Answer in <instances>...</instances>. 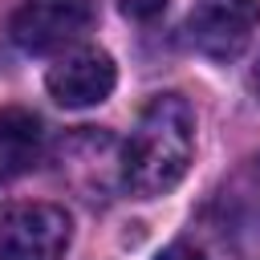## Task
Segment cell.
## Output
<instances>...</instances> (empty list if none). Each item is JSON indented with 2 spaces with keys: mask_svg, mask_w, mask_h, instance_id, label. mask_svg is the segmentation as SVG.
<instances>
[{
  "mask_svg": "<svg viewBox=\"0 0 260 260\" xmlns=\"http://www.w3.org/2000/svg\"><path fill=\"white\" fill-rule=\"evenodd\" d=\"M41 142H45V134H41V118L32 110H20V106L0 110V183L32 171L41 158Z\"/></svg>",
  "mask_w": 260,
  "mask_h": 260,
  "instance_id": "8992f818",
  "label": "cell"
},
{
  "mask_svg": "<svg viewBox=\"0 0 260 260\" xmlns=\"http://www.w3.org/2000/svg\"><path fill=\"white\" fill-rule=\"evenodd\" d=\"M69 240L73 223L57 203H20L0 219V260H61Z\"/></svg>",
  "mask_w": 260,
  "mask_h": 260,
  "instance_id": "3957f363",
  "label": "cell"
},
{
  "mask_svg": "<svg viewBox=\"0 0 260 260\" xmlns=\"http://www.w3.org/2000/svg\"><path fill=\"white\" fill-rule=\"evenodd\" d=\"M93 24V0H20L12 12V41L24 53H61Z\"/></svg>",
  "mask_w": 260,
  "mask_h": 260,
  "instance_id": "7a4b0ae2",
  "label": "cell"
},
{
  "mask_svg": "<svg viewBox=\"0 0 260 260\" xmlns=\"http://www.w3.org/2000/svg\"><path fill=\"white\" fill-rule=\"evenodd\" d=\"M118 4H122V12L134 16V20H154L171 0H118Z\"/></svg>",
  "mask_w": 260,
  "mask_h": 260,
  "instance_id": "52a82bcc",
  "label": "cell"
},
{
  "mask_svg": "<svg viewBox=\"0 0 260 260\" xmlns=\"http://www.w3.org/2000/svg\"><path fill=\"white\" fill-rule=\"evenodd\" d=\"M195 154V110L179 93H158L122 142V187L138 199L167 195L183 183Z\"/></svg>",
  "mask_w": 260,
  "mask_h": 260,
  "instance_id": "6da1fadb",
  "label": "cell"
},
{
  "mask_svg": "<svg viewBox=\"0 0 260 260\" xmlns=\"http://www.w3.org/2000/svg\"><path fill=\"white\" fill-rule=\"evenodd\" d=\"M154 260H207V256H203L195 244H187V240H175V244H167V248H162Z\"/></svg>",
  "mask_w": 260,
  "mask_h": 260,
  "instance_id": "ba28073f",
  "label": "cell"
},
{
  "mask_svg": "<svg viewBox=\"0 0 260 260\" xmlns=\"http://www.w3.org/2000/svg\"><path fill=\"white\" fill-rule=\"evenodd\" d=\"M45 85H49V98L57 106L85 110V106H98V102H106L114 93L118 65L102 49H77V53H65L57 65H49Z\"/></svg>",
  "mask_w": 260,
  "mask_h": 260,
  "instance_id": "5b68a950",
  "label": "cell"
},
{
  "mask_svg": "<svg viewBox=\"0 0 260 260\" xmlns=\"http://www.w3.org/2000/svg\"><path fill=\"white\" fill-rule=\"evenodd\" d=\"M252 93H256V98H260V65H256V69H252Z\"/></svg>",
  "mask_w": 260,
  "mask_h": 260,
  "instance_id": "9c48e42d",
  "label": "cell"
},
{
  "mask_svg": "<svg viewBox=\"0 0 260 260\" xmlns=\"http://www.w3.org/2000/svg\"><path fill=\"white\" fill-rule=\"evenodd\" d=\"M260 28V0H195L187 16L191 45L211 61H236Z\"/></svg>",
  "mask_w": 260,
  "mask_h": 260,
  "instance_id": "277c9868",
  "label": "cell"
}]
</instances>
